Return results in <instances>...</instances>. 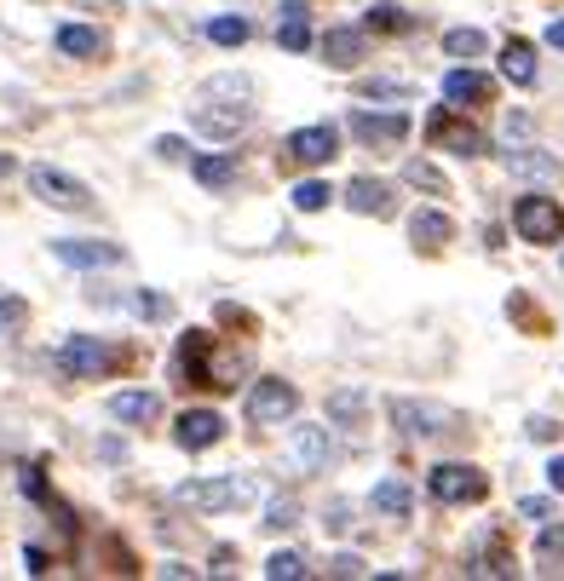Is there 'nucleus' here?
Returning a JSON list of instances; mask_svg holds the SVG:
<instances>
[{
  "label": "nucleus",
  "mask_w": 564,
  "mask_h": 581,
  "mask_svg": "<svg viewBox=\"0 0 564 581\" xmlns=\"http://www.w3.org/2000/svg\"><path fill=\"white\" fill-rule=\"evenodd\" d=\"M513 231L518 242H536V248H553V242H564V208L553 202V196H518L513 202Z\"/></svg>",
  "instance_id": "obj_1"
},
{
  "label": "nucleus",
  "mask_w": 564,
  "mask_h": 581,
  "mask_svg": "<svg viewBox=\"0 0 564 581\" xmlns=\"http://www.w3.org/2000/svg\"><path fill=\"white\" fill-rule=\"evenodd\" d=\"M426 489H432V501H444V507H472V501H484L490 495V478L478 472V466H461V461H444L426 472Z\"/></svg>",
  "instance_id": "obj_2"
},
{
  "label": "nucleus",
  "mask_w": 564,
  "mask_h": 581,
  "mask_svg": "<svg viewBox=\"0 0 564 581\" xmlns=\"http://www.w3.org/2000/svg\"><path fill=\"white\" fill-rule=\"evenodd\" d=\"M248 495H254L248 478H190V484L173 489V501L190 512H225V507H242Z\"/></svg>",
  "instance_id": "obj_3"
},
{
  "label": "nucleus",
  "mask_w": 564,
  "mask_h": 581,
  "mask_svg": "<svg viewBox=\"0 0 564 581\" xmlns=\"http://www.w3.org/2000/svg\"><path fill=\"white\" fill-rule=\"evenodd\" d=\"M29 190H35L47 208H64V213H87V208H93V190L81 185V179H70V173H58V167H47V162L29 167Z\"/></svg>",
  "instance_id": "obj_4"
},
{
  "label": "nucleus",
  "mask_w": 564,
  "mask_h": 581,
  "mask_svg": "<svg viewBox=\"0 0 564 581\" xmlns=\"http://www.w3.org/2000/svg\"><path fill=\"white\" fill-rule=\"evenodd\" d=\"M392 420H398L403 438H438L455 426V409L444 403H421V397H392Z\"/></svg>",
  "instance_id": "obj_5"
},
{
  "label": "nucleus",
  "mask_w": 564,
  "mask_h": 581,
  "mask_svg": "<svg viewBox=\"0 0 564 581\" xmlns=\"http://www.w3.org/2000/svg\"><path fill=\"white\" fill-rule=\"evenodd\" d=\"M294 409H300V392L288 380H254L248 386V420L254 426H282Z\"/></svg>",
  "instance_id": "obj_6"
},
{
  "label": "nucleus",
  "mask_w": 564,
  "mask_h": 581,
  "mask_svg": "<svg viewBox=\"0 0 564 581\" xmlns=\"http://www.w3.org/2000/svg\"><path fill=\"white\" fill-rule=\"evenodd\" d=\"M52 259H64L75 271H104V265H121L127 248L121 242H98V236H58L52 242Z\"/></svg>",
  "instance_id": "obj_7"
},
{
  "label": "nucleus",
  "mask_w": 564,
  "mask_h": 581,
  "mask_svg": "<svg viewBox=\"0 0 564 581\" xmlns=\"http://www.w3.org/2000/svg\"><path fill=\"white\" fill-rule=\"evenodd\" d=\"M334 150H340V133H334L329 121H317V127H294L288 139H282V156L300 167H323L334 162Z\"/></svg>",
  "instance_id": "obj_8"
},
{
  "label": "nucleus",
  "mask_w": 564,
  "mask_h": 581,
  "mask_svg": "<svg viewBox=\"0 0 564 581\" xmlns=\"http://www.w3.org/2000/svg\"><path fill=\"white\" fill-rule=\"evenodd\" d=\"M52 363H58V374H70V380H93L98 369H110V346L93 340V334H70Z\"/></svg>",
  "instance_id": "obj_9"
},
{
  "label": "nucleus",
  "mask_w": 564,
  "mask_h": 581,
  "mask_svg": "<svg viewBox=\"0 0 564 581\" xmlns=\"http://www.w3.org/2000/svg\"><path fill=\"white\" fill-rule=\"evenodd\" d=\"M426 139L438 144V150H449V156H484V150H490L478 127H467V121H455L449 110H432V121H426Z\"/></svg>",
  "instance_id": "obj_10"
},
{
  "label": "nucleus",
  "mask_w": 564,
  "mask_h": 581,
  "mask_svg": "<svg viewBox=\"0 0 564 581\" xmlns=\"http://www.w3.org/2000/svg\"><path fill=\"white\" fill-rule=\"evenodd\" d=\"M219 438H225V420L213 415V409H185L179 426H173V443L190 449V455H196V449H213Z\"/></svg>",
  "instance_id": "obj_11"
},
{
  "label": "nucleus",
  "mask_w": 564,
  "mask_h": 581,
  "mask_svg": "<svg viewBox=\"0 0 564 581\" xmlns=\"http://www.w3.org/2000/svg\"><path fill=\"white\" fill-rule=\"evenodd\" d=\"M190 121H196L208 139H236V133L254 121V110H248V104H231V110H219V104H208V98H202V104H190Z\"/></svg>",
  "instance_id": "obj_12"
},
{
  "label": "nucleus",
  "mask_w": 564,
  "mask_h": 581,
  "mask_svg": "<svg viewBox=\"0 0 564 581\" xmlns=\"http://www.w3.org/2000/svg\"><path fill=\"white\" fill-rule=\"evenodd\" d=\"M507 173L513 179H530V185H559L564 167L547 156V150H536V144H518V150H507Z\"/></svg>",
  "instance_id": "obj_13"
},
{
  "label": "nucleus",
  "mask_w": 564,
  "mask_h": 581,
  "mask_svg": "<svg viewBox=\"0 0 564 581\" xmlns=\"http://www.w3.org/2000/svg\"><path fill=\"white\" fill-rule=\"evenodd\" d=\"M208 328H190L185 340H179V374H185V386H213V369H208Z\"/></svg>",
  "instance_id": "obj_14"
},
{
  "label": "nucleus",
  "mask_w": 564,
  "mask_h": 581,
  "mask_svg": "<svg viewBox=\"0 0 564 581\" xmlns=\"http://www.w3.org/2000/svg\"><path fill=\"white\" fill-rule=\"evenodd\" d=\"M288 455H294L300 472H323V466H329V426H294Z\"/></svg>",
  "instance_id": "obj_15"
},
{
  "label": "nucleus",
  "mask_w": 564,
  "mask_h": 581,
  "mask_svg": "<svg viewBox=\"0 0 564 581\" xmlns=\"http://www.w3.org/2000/svg\"><path fill=\"white\" fill-rule=\"evenodd\" d=\"M352 133L363 144H403V139H409V116H403V110H392V116H369V110H357Z\"/></svg>",
  "instance_id": "obj_16"
},
{
  "label": "nucleus",
  "mask_w": 564,
  "mask_h": 581,
  "mask_svg": "<svg viewBox=\"0 0 564 581\" xmlns=\"http://www.w3.org/2000/svg\"><path fill=\"white\" fill-rule=\"evenodd\" d=\"M277 41L288 52H311V24H306V0H282L277 6Z\"/></svg>",
  "instance_id": "obj_17"
},
{
  "label": "nucleus",
  "mask_w": 564,
  "mask_h": 581,
  "mask_svg": "<svg viewBox=\"0 0 564 581\" xmlns=\"http://www.w3.org/2000/svg\"><path fill=\"white\" fill-rule=\"evenodd\" d=\"M110 415L127 420V426H150V420L162 415V397L156 392H116L110 397Z\"/></svg>",
  "instance_id": "obj_18"
},
{
  "label": "nucleus",
  "mask_w": 564,
  "mask_h": 581,
  "mask_svg": "<svg viewBox=\"0 0 564 581\" xmlns=\"http://www.w3.org/2000/svg\"><path fill=\"white\" fill-rule=\"evenodd\" d=\"M346 208L386 219V213H392V190L380 185V179H352V185H346Z\"/></svg>",
  "instance_id": "obj_19"
},
{
  "label": "nucleus",
  "mask_w": 564,
  "mask_h": 581,
  "mask_svg": "<svg viewBox=\"0 0 564 581\" xmlns=\"http://www.w3.org/2000/svg\"><path fill=\"white\" fill-rule=\"evenodd\" d=\"M409 236H415L421 248H444L449 236H455V225H449V213H438V208H415L409 213Z\"/></svg>",
  "instance_id": "obj_20"
},
{
  "label": "nucleus",
  "mask_w": 564,
  "mask_h": 581,
  "mask_svg": "<svg viewBox=\"0 0 564 581\" xmlns=\"http://www.w3.org/2000/svg\"><path fill=\"white\" fill-rule=\"evenodd\" d=\"M501 75H507L513 87H536V47H530V41H507V47H501Z\"/></svg>",
  "instance_id": "obj_21"
},
{
  "label": "nucleus",
  "mask_w": 564,
  "mask_h": 581,
  "mask_svg": "<svg viewBox=\"0 0 564 581\" xmlns=\"http://www.w3.org/2000/svg\"><path fill=\"white\" fill-rule=\"evenodd\" d=\"M444 98H449V104H484V98H490V75H478V70H449V75H444Z\"/></svg>",
  "instance_id": "obj_22"
},
{
  "label": "nucleus",
  "mask_w": 564,
  "mask_h": 581,
  "mask_svg": "<svg viewBox=\"0 0 564 581\" xmlns=\"http://www.w3.org/2000/svg\"><path fill=\"white\" fill-rule=\"evenodd\" d=\"M323 52H329L334 70H352L357 58H363V29H329L323 35Z\"/></svg>",
  "instance_id": "obj_23"
},
{
  "label": "nucleus",
  "mask_w": 564,
  "mask_h": 581,
  "mask_svg": "<svg viewBox=\"0 0 564 581\" xmlns=\"http://www.w3.org/2000/svg\"><path fill=\"white\" fill-rule=\"evenodd\" d=\"M98 47H104V41H98V29H87V24L58 29V52H64V58H93Z\"/></svg>",
  "instance_id": "obj_24"
},
{
  "label": "nucleus",
  "mask_w": 564,
  "mask_h": 581,
  "mask_svg": "<svg viewBox=\"0 0 564 581\" xmlns=\"http://www.w3.org/2000/svg\"><path fill=\"white\" fill-rule=\"evenodd\" d=\"M409 507H415V495H409V484H403V478H386V484H375V512H392V518H403Z\"/></svg>",
  "instance_id": "obj_25"
},
{
  "label": "nucleus",
  "mask_w": 564,
  "mask_h": 581,
  "mask_svg": "<svg viewBox=\"0 0 564 581\" xmlns=\"http://www.w3.org/2000/svg\"><path fill=\"white\" fill-rule=\"evenodd\" d=\"M363 409H369V397L357 392V386H340V392H329V420H346V426H352Z\"/></svg>",
  "instance_id": "obj_26"
},
{
  "label": "nucleus",
  "mask_w": 564,
  "mask_h": 581,
  "mask_svg": "<svg viewBox=\"0 0 564 581\" xmlns=\"http://www.w3.org/2000/svg\"><path fill=\"white\" fill-rule=\"evenodd\" d=\"M334 202V190L323 185V179H300V185H294V208L300 213H323Z\"/></svg>",
  "instance_id": "obj_27"
},
{
  "label": "nucleus",
  "mask_w": 564,
  "mask_h": 581,
  "mask_svg": "<svg viewBox=\"0 0 564 581\" xmlns=\"http://www.w3.org/2000/svg\"><path fill=\"white\" fill-rule=\"evenodd\" d=\"M231 173H236V156H202V162H196V179H202L208 190L231 185Z\"/></svg>",
  "instance_id": "obj_28"
},
{
  "label": "nucleus",
  "mask_w": 564,
  "mask_h": 581,
  "mask_svg": "<svg viewBox=\"0 0 564 581\" xmlns=\"http://www.w3.org/2000/svg\"><path fill=\"white\" fill-rule=\"evenodd\" d=\"M208 41L213 47H242V41H248V18H213Z\"/></svg>",
  "instance_id": "obj_29"
},
{
  "label": "nucleus",
  "mask_w": 564,
  "mask_h": 581,
  "mask_svg": "<svg viewBox=\"0 0 564 581\" xmlns=\"http://www.w3.org/2000/svg\"><path fill=\"white\" fill-rule=\"evenodd\" d=\"M484 47H490V41H484L478 29H449V35H444V52H449V58H478Z\"/></svg>",
  "instance_id": "obj_30"
},
{
  "label": "nucleus",
  "mask_w": 564,
  "mask_h": 581,
  "mask_svg": "<svg viewBox=\"0 0 564 581\" xmlns=\"http://www.w3.org/2000/svg\"><path fill=\"white\" fill-rule=\"evenodd\" d=\"M403 179H409V185H415V190H432V196H444V173H438V167H432V162H409V167H403Z\"/></svg>",
  "instance_id": "obj_31"
},
{
  "label": "nucleus",
  "mask_w": 564,
  "mask_h": 581,
  "mask_svg": "<svg viewBox=\"0 0 564 581\" xmlns=\"http://www.w3.org/2000/svg\"><path fill=\"white\" fill-rule=\"evenodd\" d=\"M265 576H271V581L306 576V558H300V553H271V558H265Z\"/></svg>",
  "instance_id": "obj_32"
},
{
  "label": "nucleus",
  "mask_w": 564,
  "mask_h": 581,
  "mask_svg": "<svg viewBox=\"0 0 564 581\" xmlns=\"http://www.w3.org/2000/svg\"><path fill=\"white\" fill-rule=\"evenodd\" d=\"M415 18L403 12V6H392V0H380V6H369V29H409Z\"/></svg>",
  "instance_id": "obj_33"
},
{
  "label": "nucleus",
  "mask_w": 564,
  "mask_h": 581,
  "mask_svg": "<svg viewBox=\"0 0 564 581\" xmlns=\"http://www.w3.org/2000/svg\"><path fill=\"white\" fill-rule=\"evenodd\" d=\"M294 524H300V507H294L288 495H277V501L265 507V530H294Z\"/></svg>",
  "instance_id": "obj_34"
},
{
  "label": "nucleus",
  "mask_w": 564,
  "mask_h": 581,
  "mask_svg": "<svg viewBox=\"0 0 564 581\" xmlns=\"http://www.w3.org/2000/svg\"><path fill=\"white\" fill-rule=\"evenodd\" d=\"M133 311H139V317H150V323L173 317V305H167L162 294H150V288H139V294H133Z\"/></svg>",
  "instance_id": "obj_35"
},
{
  "label": "nucleus",
  "mask_w": 564,
  "mask_h": 581,
  "mask_svg": "<svg viewBox=\"0 0 564 581\" xmlns=\"http://www.w3.org/2000/svg\"><path fill=\"white\" fill-rule=\"evenodd\" d=\"M536 553H541V558H564V524H541Z\"/></svg>",
  "instance_id": "obj_36"
},
{
  "label": "nucleus",
  "mask_w": 564,
  "mask_h": 581,
  "mask_svg": "<svg viewBox=\"0 0 564 581\" xmlns=\"http://www.w3.org/2000/svg\"><path fill=\"white\" fill-rule=\"evenodd\" d=\"M518 518H530V524H553V501H547V495H524V501H518Z\"/></svg>",
  "instance_id": "obj_37"
},
{
  "label": "nucleus",
  "mask_w": 564,
  "mask_h": 581,
  "mask_svg": "<svg viewBox=\"0 0 564 581\" xmlns=\"http://www.w3.org/2000/svg\"><path fill=\"white\" fill-rule=\"evenodd\" d=\"M323 524H329L334 535H340V530H352V507H346V501H329V512H323Z\"/></svg>",
  "instance_id": "obj_38"
},
{
  "label": "nucleus",
  "mask_w": 564,
  "mask_h": 581,
  "mask_svg": "<svg viewBox=\"0 0 564 581\" xmlns=\"http://www.w3.org/2000/svg\"><path fill=\"white\" fill-rule=\"evenodd\" d=\"M156 156H162V162H185V156H190V144L167 133V139H156Z\"/></svg>",
  "instance_id": "obj_39"
},
{
  "label": "nucleus",
  "mask_w": 564,
  "mask_h": 581,
  "mask_svg": "<svg viewBox=\"0 0 564 581\" xmlns=\"http://www.w3.org/2000/svg\"><path fill=\"white\" fill-rule=\"evenodd\" d=\"M329 576H363V558H357V553H334L329 558Z\"/></svg>",
  "instance_id": "obj_40"
},
{
  "label": "nucleus",
  "mask_w": 564,
  "mask_h": 581,
  "mask_svg": "<svg viewBox=\"0 0 564 581\" xmlns=\"http://www.w3.org/2000/svg\"><path fill=\"white\" fill-rule=\"evenodd\" d=\"M363 93L369 98H409V87H403V81H369Z\"/></svg>",
  "instance_id": "obj_41"
},
{
  "label": "nucleus",
  "mask_w": 564,
  "mask_h": 581,
  "mask_svg": "<svg viewBox=\"0 0 564 581\" xmlns=\"http://www.w3.org/2000/svg\"><path fill=\"white\" fill-rule=\"evenodd\" d=\"M18 317H24V305H18V300H6V294H0V334H6V328L18 323Z\"/></svg>",
  "instance_id": "obj_42"
},
{
  "label": "nucleus",
  "mask_w": 564,
  "mask_h": 581,
  "mask_svg": "<svg viewBox=\"0 0 564 581\" xmlns=\"http://www.w3.org/2000/svg\"><path fill=\"white\" fill-rule=\"evenodd\" d=\"M24 564H29V576H47V553L41 547H24Z\"/></svg>",
  "instance_id": "obj_43"
},
{
  "label": "nucleus",
  "mask_w": 564,
  "mask_h": 581,
  "mask_svg": "<svg viewBox=\"0 0 564 581\" xmlns=\"http://www.w3.org/2000/svg\"><path fill=\"white\" fill-rule=\"evenodd\" d=\"M547 484L564 495V455H553V461H547Z\"/></svg>",
  "instance_id": "obj_44"
},
{
  "label": "nucleus",
  "mask_w": 564,
  "mask_h": 581,
  "mask_svg": "<svg viewBox=\"0 0 564 581\" xmlns=\"http://www.w3.org/2000/svg\"><path fill=\"white\" fill-rule=\"evenodd\" d=\"M553 432H559L553 420H530V438H536V443H553Z\"/></svg>",
  "instance_id": "obj_45"
},
{
  "label": "nucleus",
  "mask_w": 564,
  "mask_h": 581,
  "mask_svg": "<svg viewBox=\"0 0 564 581\" xmlns=\"http://www.w3.org/2000/svg\"><path fill=\"white\" fill-rule=\"evenodd\" d=\"M547 47L564 52V18H553V24H547Z\"/></svg>",
  "instance_id": "obj_46"
}]
</instances>
